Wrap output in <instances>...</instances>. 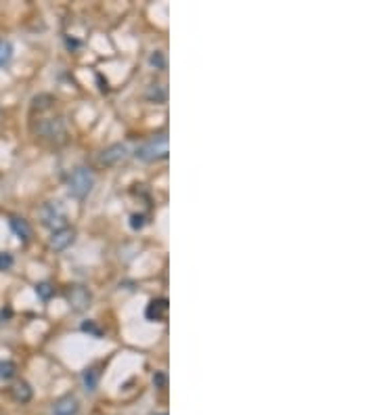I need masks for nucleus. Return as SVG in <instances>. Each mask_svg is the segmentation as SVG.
<instances>
[{
    "label": "nucleus",
    "instance_id": "1",
    "mask_svg": "<svg viewBox=\"0 0 377 415\" xmlns=\"http://www.w3.org/2000/svg\"><path fill=\"white\" fill-rule=\"evenodd\" d=\"M134 156L141 161H157L168 158V137L166 135H157L138 147Z\"/></svg>",
    "mask_w": 377,
    "mask_h": 415
},
{
    "label": "nucleus",
    "instance_id": "2",
    "mask_svg": "<svg viewBox=\"0 0 377 415\" xmlns=\"http://www.w3.org/2000/svg\"><path fill=\"white\" fill-rule=\"evenodd\" d=\"M67 185H69V193H72L75 199H84L94 187V174H93V170H88V168H75L72 172V177H69Z\"/></svg>",
    "mask_w": 377,
    "mask_h": 415
},
{
    "label": "nucleus",
    "instance_id": "3",
    "mask_svg": "<svg viewBox=\"0 0 377 415\" xmlns=\"http://www.w3.org/2000/svg\"><path fill=\"white\" fill-rule=\"evenodd\" d=\"M40 218H42V224L44 227H51V229H63V224H65V212H63V208L59 206L57 201H48L42 206L40 210Z\"/></svg>",
    "mask_w": 377,
    "mask_h": 415
},
{
    "label": "nucleus",
    "instance_id": "4",
    "mask_svg": "<svg viewBox=\"0 0 377 415\" xmlns=\"http://www.w3.org/2000/svg\"><path fill=\"white\" fill-rule=\"evenodd\" d=\"M126 156H128V149H126V145H122V143L109 145L105 151H101L99 164H101V166H115V164H120L122 159H126Z\"/></svg>",
    "mask_w": 377,
    "mask_h": 415
},
{
    "label": "nucleus",
    "instance_id": "5",
    "mask_svg": "<svg viewBox=\"0 0 377 415\" xmlns=\"http://www.w3.org/2000/svg\"><path fill=\"white\" fill-rule=\"evenodd\" d=\"M74 239H75V231L74 229H69V227L57 229V231H53V235H51V248L61 252V250L69 248V245L74 243Z\"/></svg>",
    "mask_w": 377,
    "mask_h": 415
},
{
    "label": "nucleus",
    "instance_id": "6",
    "mask_svg": "<svg viewBox=\"0 0 377 415\" xmlns=\"http://www.w3.org/2000/svg\"><path fill=\"white\" fill-rule=\"evenodd\" d=\"M168 313V300L166 298H157V300H151L149 306H147V319L149 321H162Z\"/></svg>",
    "mask_w": 377,
    "mask_h": 415
},
{
    "label": "nucleus",
    "instance_id": "7",
    "mask_svg": "<svg viewBox=\"0 0 377 415\" xmlns=\"http://www.w3.org/2000/svg\"><path fill=\"white\" fill-rule=\"evenodd\" d=\"M65 132V126H63L61 119H42L38 126V135L42 137H61Z\"/></svg>",
    "mask_w": 377,
    "mask_h": 415
},
{
    "label": "nucleus",
    "instance_id": "8",
    "mask_svg": "<svg viewBox=\"0 0 377 415\" xmlns=\"http://www.w3.org/2000/svg\"><path fill=\"white\" fill-rule=\"evenodd\" d=\"M69 302H72L74 311H84L90 302V294L84 290L82 285H75L72 292H69Z\"/></svg>",
    "mask_w": 377,
    "mask_h": 415
},
{
    "label": "nucleus",
    "instance_id": "9",
    "mask_svg": "<svg viewBox=\"0 0 377 415\" xmlns=\"http://www.w3.org/2000/svg\"><path fill=\"white\" fill-rule=\"evenodd\" d=\"M11 229H13V233H15L21 241H30V237H32V227L27 224L25 218H19V216H11Z\"/></svg>",
    "mask_w": 377,
    "mask_h": 415
},
{
    "label": "nucleus",
    "instance_id": "10",
    "mask_svg": "<svg viewBox=\"0 0 377 415\" xmlns=\"http://www.w3.org/2000/svg\"><path fill=\"white\" fill-rule=\"evenodd\" d=\"M53 413L55 415H75L78 413V400L74 396H63L59 398L53 407Z\"/></svg>",
    "mask_w": 377,
    "mask_h": 415
},
{
    "label": "nucleus",
    "instance_id": "11",
    "mask_svg": "<svg viewBox=\"0 0 377 415\" xmlns=\"http://www.w3.org/2000/svg\"><path fill=\"white\" fill-rule=\"evenodd\" d=\"M11 395H13V398H15L17 403L25 405V403H30V400H32V388H30V384L21 379V382H17L11 388Z\"/></svg>",
    "mask_w": 377,
    "mask_h": 415
},
{
    "label": "nucleus",
    "instance_id": "12",
    "mask_svg": "<svg viewBox=\"0 0 377 415\" xmlns=\"http://www.w3.org/2000/svg\"><path fill=\"white\" fill-rule=\"evenodd\" d=\"M82 384H84V388H86L88 392H94L96 386H99V371H96L94 367H88L82 374Z\"/></svg>",
    "mask_w": 377,
    "mask_h": 415
},
{
    "label": "nucleus",
    "instance_id": "13",
    "mask_svg": "<svg viewBox=\"0 0 377 415\" xmlns=\"http://www.w3.org/2000/svg\"><path fill=\"white\" fill-rule=\"evenodd\" d=\"M147 99L153 103H164L168 99L166 86H162V84H151V86L147 88Z\"/></svg>",
    "mask_w": 377,
    "mask_h": 415
},
{
    "label": "nucleus",
    "instance_id": "14",
    "mask_svg": "<svg viewBox=\"0 0 377 415\" xmlns=\"http://www.w3.org/2000/svg\"><path fill=\"white\" fill-rule=\"evenodd\" d=\"M17 374V365L9 361V358H4V361H0V379H4V382H9L13 379Z\"/></svg>",
    "mask_w": 377,
    "mask_h": 415
},
{
    "label": "nucleus",
    "instance_id": "15",
    "mask_svg": "<svg viewBox=\"0 0 377 415\" xmlns=\"http://www.w3.org/2000/svg\"><path fill=\"white\" fill-rule=\"evenodd\" d=\"M13 57V44L9 40H0V67L6 65Z\"/></svg>",
    "mask_w": 377,
    "mask_h": 415
},
{
    "label": "nucleus",
    "instance_id": "16",
    "mask_svg": "<svg viewBox=\"0 0 377 415\" xmlns=\"http://www.w3.org/2000/svg\"><path fill=\"white\" fill-rule=\"evenodd\" d=\"M36 294H38L40 300H51L53 294H55V287L44 281V283H38V285H36Z\"/></svg>",
    "mask_w": 377,
    "mask_h": 415
},
{
    "label": "nucleus",
    "instance_id": "17",
    "mask_svg": "<svg viewBox=\"0 0 377 415\" xmlns=\"http://www.w3.org/2000/svg\"><path fill=\"white\" fill-rule=\"evenodd\" d=\"M51 103H53V97L40 95V97H34V105H32V107L34 109H46V107H51Z\"/></svg>",
    "mask_w": 377,
    "mask_h": 415
},
{
    "label": "nucleus",
    "instance_id": "18",
    "mask_svg": "<svg viewBox=\"0 0 377 415\" xmlns=\"http://www.w3.org/2000/svg\"><path fill=\"white\" fill-rule=\"evenodd\" d=\"M149 61H151V65H155L157 69H164L166 67V59H164V53L162 51H155L149 57Z\"/></svg>",
    "mask_w": 377,
    "mask_h": 415
},
{
    "label": "nucleus",
    "instance_id": "19",
    "mask_svg": "<svg viewBox=\"0 0 377 415\" xmlns=\"http://www.w3.org/2000/svg\"><path fill=\"white\" fill-rule=\"evenodd\" d=\"M13 256L9 254V252H0V271H9L11 266H13Z\"/></svg>",
    "mask_w": 377,
    "mask_h": 415
},
{
    "label": "nucleus",
    "instance_id": "20",
    "mask_svg": "<svg viewBox=\"0 0 377 415\" xmlns=\"http://www.w3.org/2000/svg\"><path fill=\"white\" fill-rule=\"evenodd\" d=\"M130 227L134 229V231L143 229V227H145V216H143V214H132V216H130Z\"/></svg>",
    "mask_w": 377,
    "mask_h": 415
},
{
    "label": "nucleus",
    "instance_id": "21",
    "mask_svg": "<svg viewBox=\"0 0 377 415\" xmlns=\"http://www.w3.org/2000/svg\"><path fill=\"white\" fill-rule=\"evenodd\" d=\"M82 332H88V334H93L94 337H101V329L96 327L93 321H88V323H82Z\"/></svg>",
    "mask_w": 377,
    "mask_h": 415
},
{
    "label": "nucleus",
    "instance_id": "22",
    "mask_svg": "<svg viewBox=\"0 0 377 415\" xmlns=\"http://www.w3.org/2000/svg\"><path fill=\"white\" fill-rule=\"evenodd\" d=\"M153 384H155V388H166V374L157 371V374L153 375Z\"/></svg>",
    "mask_w": 377,
    "mask_h": 415
},
{
    "label": "nucleus",
    "instance_id": "23",
    "mask_svg": "<svg viewBox=\"0 0 377 415\" xmlns=\"http://www.w3.org/2000/svg\"><path fill=\"white\" fill-rule=\"evenodd\" d=\"M159 415H166V413H159Z\"/></svg>",
    "mask_w": 377,
    "mask_h": 415
}]
</instances>
